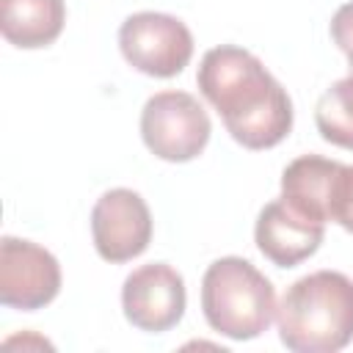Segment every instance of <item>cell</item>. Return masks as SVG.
Here are the masks:
<instances>
[{
	"instance_id": "obj_12",
	"label": "cell",
	"mask_w": 353,
	"mask_h": 353,
	"mask_svg": "<svg viewBox=\"0 0 353 353\" xmlns=\"http://www.w3.org/2000/svg\"><path fill=\"white\" fill-rule=\"evenodd\" d=\"M325 221H334L353 234V165L339 160L331 171L325 190Z\"/></svg>"
},
{
	"instance_id": "obj_13",
	"label": "cell",
	"mask_w": 353,
	"mask_h": 353,
	"mask_svg": "<svg viewBox=\"0 0 353 353\" xmlns=\"http://www.w3.org/2000/svg\"><path fill=\"white\" fill-rule=\"evenodd\" d=\"M331 39L347 58V69L353 74V0L339 6L331 17Z\"/></svg>"
},
{
	"instance_id": "obj_2",
	"label": "cell",
	"mask_w": 353,
	"mask_h": 353,
	"mask_svg": "<svg viewBox=\"0 0 353 353\" xmlns=\"http://www.w3.org/2000/svg\"><path fill=\"white\" fill-rule=\"evenodd\" d=\"M279 339L292 353H336L353 342V279L314 270L287 287L276 309Z\"/></svg>"
},
{
	"instance_id": "obj_1",
	"label": "cell",
	"mask_w": 353,
	"mask_h": 353,
	"mask_svg": "<svg viewBox=\"0 0 353 353\" xmlns=\"http://www.w3.org/2000/svg\"><path fill=\"white\" fill-rule=\"evenodd\" d=\"M196 83L240 146L273 149L290 135L292 99L254 52L234 44L207 50Z\"/></svg>"
},
{
	"instance_id": "obj_6",
	"label": "cell",
	"mask_w": 353,
	"mask_h": 353,
	"mask_svg": "<svg viewBox=\"0 0 353 353\" xmlns=\"http://www.w3.org/2000/svg\"><path fill=\"white\" fill-rule=\"evenodd\" d=\"M61 292V265L39 243L6 234L0 240V303L36 312Z\"/></svg>"
},
{
	"instance_id": "obj_7",
	"label": "cell",
	"mask_w": 353,
	"mask_h": 353,
	"mask_svg": "<svg viewBox=\"0 0 353 353\" xmlns=\"http://www.w3.org/2000/svg\"><path fill=\"white\" fill-rule=\"evenodd\" d=\"M94 248L105 262L121 265L141 256L152 243V212L130 188L105 190L91 210Z\"/></svg>"
},
{
	"instance_id": "obj_4",
	"label": "cell",
	"mask_w": 353,
	"mask_h": 353,
	"mask_svg": "<svg viewBox=\"0 0 353 353\" xmlns=\"http://www.w3.org/2000/svg\"><path fill=\"white\" fill-rule=\"evenodd\" d=\"M210 116L188 91H157L141 110V138L165 163H188L210 143Z\"/></svg>"
},
{
	"instance_id": "obj_3",
	"label": "cell",
	"mask_w": 353,
	"mask_h": 353,
	"mask_svg": "<svg viewBox=\"0 0 353 353\" xmlns=\"http://www.w3.org/2000/svg\"><path fill=\"white\" fill-rule=\"evenodd\" d=\"M276 290L270 279L243 256L215 259L201 279V312L207 325L229 339L262 336L276 320Z\"/></svg>"
},
{
	"instance_id": "obj_9",
	"label": "cell",
	"mask_w": 353,
	"mask_h": 353,
	"mask_svg": "<svg viewBox=\"0 0 353 353\" xmlns=\"http://www.w3.org/2000/svg\"><path fill=\"white\" fill-rule=\"evenodd\" d=\"M325 234V223L303 215L284 199L265 204L256 215L254 243L265 259L276 268H295L309 259Z\"/></svg>"
},
{
	"instance_id": "obj_11",
	"label": "cell",
	"mask_w": 353,
	"mask_h": 353,
	"mask_svg": "<svg viewBox=\"0 0 353 353\" xmlns=\"http://www.w3.org/2000/svg\"><path fill=\"white\" fill-rule=\"evenodd\" d=\"M314 124L323 141L353 152V74L331 83L317 105H314Z\"/></svg>"
},
{
	"instance_id": "obj_10",
	"label": "cell",
	"mask_w": 353,
	"mask_h": 353,
	"mask_svg": "<svg viewBox=\"0 0 353 353\" xmlns=\"http://www.w3.org/2000/svg\"><path fill=\"white\" fill-rule=\"evenodd\" d=\"M66 22L63 0H0L3 39L19 50H41L52 44Z\"/></svg>"
},
{
	"instance_id": "obj_5",
	"label": "cell",
	"mask_w": 353,
	"mask_h": 353,
	"mask_svg": "<svg viewBox=\"0 0 353 353\" xmlns=\"http://www.w3.org/2000/svg\"><path fill=\"white\" fill-rule=\"evenodd\" d=\"M119 50L124 61L149 77H176L193 58L190 28L163 11L130 14L119 28Z\"/></svg>"
},
{
	"instance_id": "obj_8",
	"label": "cell",
	"mask_w": 353,
	"mask_h": 353,
	"mask_svg": "<svg viewBox=\"0 0 353 353\" xmlns=\"http://www.w3.org/2000/svg\"><path fill=\"white\" fill-rule=\"evenodd\" d=\"M188 306L185 279L168 262H149L135 268L121 287V309L127 323L146 334L171 331Z\"/></svg>"
}]
</instances>
